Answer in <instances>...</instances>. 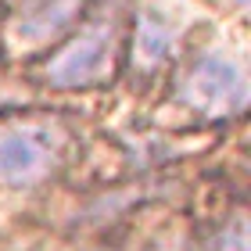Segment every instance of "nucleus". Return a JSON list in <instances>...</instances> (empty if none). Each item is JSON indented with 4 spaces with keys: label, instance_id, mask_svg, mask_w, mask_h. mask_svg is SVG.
<instances>
[{
    "label": "nucleus",
    "instance_id": "obj_6",
    "mask_svg": "<svg viewBox=\"0 0 251 251\" xmlns=\"http://www.w3.org/2000/svg\"><path fill=\"white\" fill-rule=\"evenodd\" d=\"M198 251H251V244H248V215L244 212H233L230 219L219 223L198 244Z\"/></svg>",
    "mask_w": 251,
    "mask_h": 251
},
{
    "label": "nucleus",
    "instance_id": "obj_1",
    "mask_svg": "<svg viewBox=\"0 0 251 251\" xmlns=\"http://www.w3.org/2000/svg\"><path fill=\"white\" fill-rule=\"evenodd\" d=\"M72 129L58 115H7L0 119V187H40L61 173Z\"/></svg>",
    "mask_w": 251,
    "mask_h": 251
},
{
    "label": "nucleus",
    "instance_id": "obj_5",
    "mask_svg": "<svg viewBox=\"0 0 251 251\" xmlns=\"http://www.w3.org/2000/svg\"><path fill=\"white\" fill-rule=\"evenodd\" d=\"M173 43H176L173 25L158 11H140L136 15V29H133V54H129L133 72H140V75L162 72L165 61L173 58Z\"/></svg>",
    "mask_w": 251,
    "mask_h": 251
},
{
    "label": "nucleus",
    "instance_id": "obj_3",
    "mask_svg": "<svg viewBox=\"0 0 251 251\" xmlns=\"http://www.w3.org/2000/svg\"><path fill=\"white\" fill-rule=\"evenodd\" d=\"M176 100L208 122L241 119L248 108V79L226 54H201L176 79Z\"/></svg>",
    "mask_w": 251,
    "mask_h": 251
},
{
    "label": "nucleus",
    "instance_id": "obj_2",
    "mask_svg": "<svg viewBox=\"0 0 251 251\" xmlns=\"http://www.w3.org/2000/svg\"><path fill=\"white\" fill-rule=\"evenodd\" d=\"M122 58V29L115 18H94L40 61L36 79L50 90H90L111 83Z\"/></svg>",
    "mask_w": 251,
    "mask_h": 251
},
{
    "label": "nucleus",
    "instance_id": "obj_4",
    "mask_svg": "<svg viewBox=\"0 0 251 251\" xmlns=\"http://www.w3.org/2000/svg\"><path fill=\"white\" fill-rule=\"evenodd\" d=\"M83 0H11L7 40L22 50L43 47L47 40L61 36L79 15Z\"/></svg>",
    "mask_w": 251,
    "mask_h": 251
}]
</instances>
